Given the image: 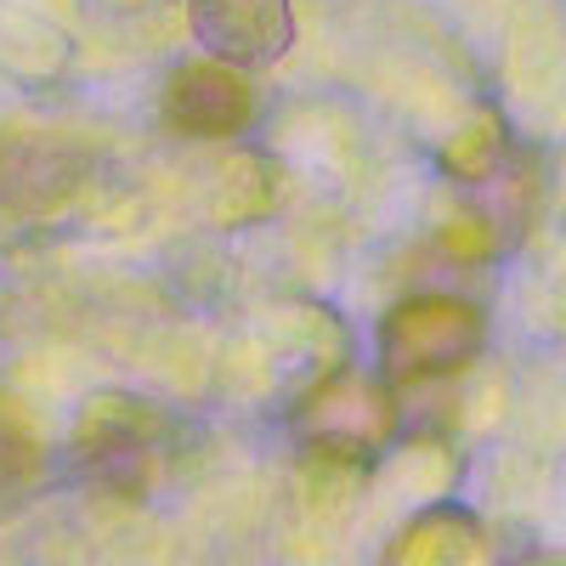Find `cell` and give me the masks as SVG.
Instances as JSON below:
<instances>
[{"mask_svg": "<svg viewBox=\"0 0 566 566\" xmlns=\"http://www.w3.org/2000/svg\"><path fill=\"white\" fill-rule=\"evenodd\" d=\"M482 352V312L453 295H413L380 323V380H442Z\"/></svg>", "mask_w": 566, "mask_h": 566, "instance_id": "6da1fadb", "label": "cell"}, {"mask_svg": "<svg viewBox=\"0 0 566 566\" xmlns=\"http://www.w3.org/2000/svg\"><path fill=\"white\" fill-rule=\"evenodd\" d=\"M80 464L114 493H142L170 459V419L154 402L103 397L80 419Z\"/></svg>", "mask_w": 566, "mask_h": 566, "instance_id": "7a4b0ae2", "label": "cell"}, {"mask_svg": "<svg viewBox=\"0 0 566 566\" xmlns=\"http://www.w3.org/2000/svg\"><path fill=\"white\" fill-rule=\"evenodd\" d=\"M295 431L317 453L368 459V453H380L391 442L397 408H391V391L380 380H368V374H328V380L301 402Z\"/></svg>", "mask_w": 566, "mask_h": 566, "instance_id": "3957f363", "label": "cell"}, {"mask_svg": "<svg viewBox=\"0 0 566 566\" xmlns=\"http://www.w3.org/2000/svg\"><path fill=\"white\" fill-rule=\"evenodd\" d=\"M255 114H261V97H255V80L244 63L199 57V63H181L165 85V119L181 136L221 142V136L250 130Z\"/></svg>", "mask_w": 566, "mask_h": 566, "instance_id": "277c9868", "label": "cell"}, {"mask_svg": "<svg viewBox=\"0 0 566 566\" xmlns=\"http://www.w3.org/2000/svg\"><path fill=\"white\" fill-rule=\"evenodd\" d=\"M193 34L210 57L266 69L290 52L295 12L290 0H193Z\"/></svg>", "mask_w": 566, "mask_h": 566, "instance_id": "5b68a950", "label": "cell"}, {"mask_svg": "<svg viewBox=\"0 0 566 566\" xmlns=\"http://www.w3.org/2000/svg\"><path fill=\"white\" fill-rule=\"evenodd\" d=\"M34 464H40V442L29 431V419L0 397V499H12L18 488H29Z\"/></svg>", "mask_w": 566, "mask_h": 566, "instance_id": "8992f818", "label": "cell"}]
</instances>
